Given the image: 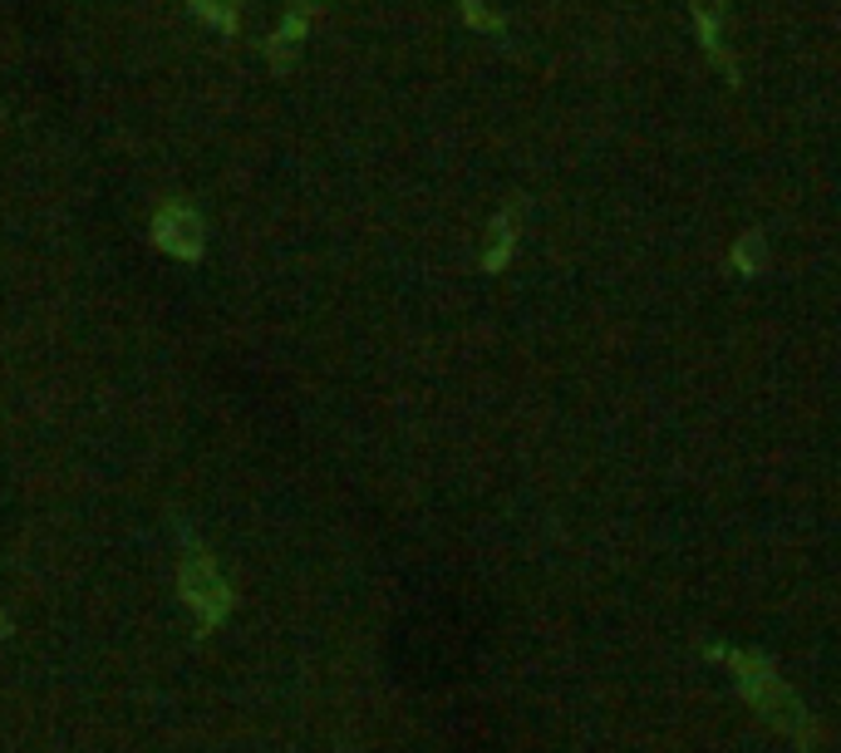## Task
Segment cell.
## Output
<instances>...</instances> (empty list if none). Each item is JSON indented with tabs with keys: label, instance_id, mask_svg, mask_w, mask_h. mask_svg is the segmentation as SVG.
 I'll use <instances>...</instances> for the list:
<instances>
[{
	"label": "cell",
	"instance_id": "cell-1",
	"mask_svg": "<svg viewBox=\"0 0 841 753\" xmlns=\"http://www.w3.org/2000/svg\"><path fill=\"white\" fill-rule=\"evenodd\" d=\"M178 592H182V602H187V610L202 616V626H217V620L231 610V586H227V576L217 572L207 547H187V552H182Z\"/></svg>",
	"mask_w": 841,
	"mask_h": 753
},
{
	"label": "cell",
	"instance_id": "cell-2",
	"mask_svg": "<svg viewBox=\"0 0 841 753\" xmlns=\"http://www.w3.org/2000/svg\"><path fill=\"white\" fill-rule=\"evenodd\" d=\"M154 247L172 261H202L207 251V227H202V212L182 198H168L154 212Z\"/></svg>",
	"mask_w": 841,
	"mask_h": 753
},
{
	"label": "cell",
	"instance_id": "cell-3",
	"mask_svg": "<svg viewBox=\"0 0 841 753\" xmlns=\"http://www.w3.org/2000/svg\"><path fill=\"white\" fill-rule=\"evenodd\" d=\"M316 5H320V0H291V5H286V15H281L276 35L266 40V59H271L276 69H291V65H296L300 45H306L310 25H316Z\"/></svg>",
	"mask_w": 841,
	"mask_h": 753
},
{
	"label": "cell",
	"instance_id": "cell-4",
	"mask_svg": "<svg viewBox=\"0 0 841 753\" xmlns=\"http://www.w3.org/2000/svg\"><path fill=\"white\" fill-rule=\"evenodd\" d=\"M187 10L202 25L217 30V35H237L241 25V0H187Z\"/></svg>",
	"mask_w": 841,
	"mask_h": 753
},
{
	"label": "cell",
	"instance_id": "cell-5",
	"mask_svg": "<svg viewBox=\"0 0 841 753\" xmlns=\"http://www.w3.org/2000/svg\"><path fill=\"white\" fill-rule=\"evenodd\" d=\"M507 251H512V227H507V217L498 222V237H492V251H488V267L498 271L502 261H507Z\"/></svg>",
	"mask_w": 841,
	"mask_h": 753
},
{
	"label": "cell",
	"instance_id": "cell-6",
	"mask_svg": "<svg viewBox=\"0 0 841 753\" xmlns=\"http://www.w3.org/2000/svg\"><path fill=\"white\" fill-rule=\"evenodd\" d=\"M0 626H5V620H0Z\"/></svg>",
	"mask_w": 841,
	"mask_h": 753
}]
</instances>
